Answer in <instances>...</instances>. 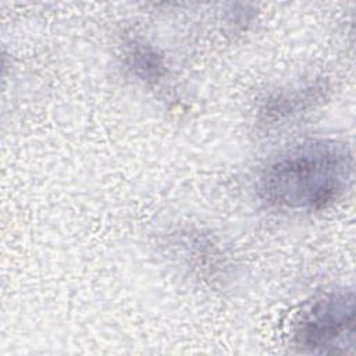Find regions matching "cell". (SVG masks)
<instances>
[{
	"mask_svg": "<svg viewBox=\"0 0 356 356\" xmlns=\"http://www.w3.org/2000/svg\"><path fill=\"white\" fill-rule=\"evenodd\" d=\"M352 170V154L345 145L309 142L273 161L260 177L259 192L275 207L320 210L346 191Z\"/></svg>",
	"mask_w": 356,
	"mask_h": 356,
	"instance_id": "obj_1",
	"label": "cell"
},
{
	"mask_svg": "<svg viewBox=\"0 0 356 356\" xmlns=\"http://www.w3.org/2000/svg\"><path fill=\"white\" fill-rule=\"evenodd\" d=\"M355 298L352 292L324 293L306 306L296 321L295 343L312 353H346L353 348Z\"/></svg>",
	"mask_w": 356,
	"mask_h": 356,
	"instance_id": "obj_2",
	"label": "cell"
},
{
	"mask_svg": "<svg viewBox=\"0 0 356 356\" xmlns=\"http://www.w3.org/2000/svg\"><path fill=\"white\" fill-rule=\"evenodd\" d=\"M128 60L132 71L143 79H157L163 75L164 64L160 56L149 47L135 46L128 53Z\"/></svg>",
	"mask_w": 356,
	"mask_h": 356,
	"instance_id": "obj_3",
	"label": "cell"
}]
</instances>
